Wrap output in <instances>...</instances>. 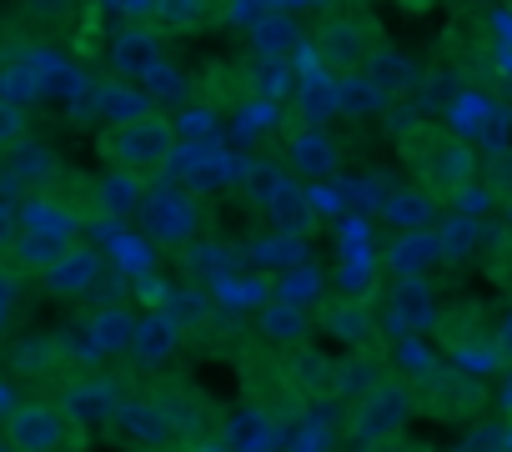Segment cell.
Listing matches in <instances>:
<instances>
[{
	"label": "cell",
	"mask_w": 512,
	"mask_h": 452,
	"mask_svg": "<svg viewBox=\"0 0 512 452\" xmlns=\"http://www.w3.org/2000/svg\"><path fill=\"white\" fill-rule=\"evenodd\" d=\"M146 206V181L131 176V171H106L96 181V211L111 216V221H126V216H141Z\"/></svg>",
	"instance_id": "21"
},
{
	"label": "cell",
	"mask_w": 512,
	"mask_h": 452,
	"mask_svg": "<svg viewBox=\"0 0 512 452\" xmlns=\"http://www.w3.org/2000/svg\"><path fill=\"white\" fill-rule=\"evenodd\" d=\"M382 106H387V96H382L367 76H347V81H342V111L367 116V111H382Z\"/></svg>",
	"instance_id": "35"
},
{
	"label": "cell",
	"mask_w": 512,
	"mask_h": 452,
	"mask_svg": "<svg viewBox=\"0 0 512 452\" xmlns=\"http://www.w3.org/2000/svg\"><path fill=\"white\" fill-rule=\"evenodd\" d=\"M362 76L382 91V96H397V91H412L422 76H417V61L412 56H402V51H392V46H377L367 61H362Z\"/></svg>",
	"instance_id": "23"
},
{
	"label": "cell",
	"mask_w": 512,
	"mask_h": 452,
	"mask_svg": "<svg viewBox=\"0 0 512 452\" xmlns=\"http://www.w3.org/2000/svg\"><path fill=\"white\" fill-rule=\"evenodd\" d=\"M16 407H21V402L11 397V387H6V382H0V422H6V417H11Z\"/></svg>",
	"instance_id": "44"
},
{
	"label": "cell",
	"mask_w": 512,
	"mask_h": 452,
	"mask_svg": "<svg viewBox=\"0 0 512 452\" xmlns=\"http://www.w3.org/2000/svg\"><path fill=\"white\" fill-rule=\"evenodd\" d=\"M56 156H51V146H41V141H21L16 151H11V181L16 186H46V181H56Z\"/></svg>",
	"instance_id": "27"
},
{
	"label": "cell",
	"mask_w": 512,
	"mask_h": 452,
	"mask_svg": "<svg viewBox=\"0 0 512 452\" xmlns=\"http://www.w3.org/2000/svg\"><path fill=\"white\" fill-rule=\"evenodd\" d=\"M61 362H66V342L61 337H31V342H21L11 352V367L21 377H51V372H61Z\"/></svg>",
	"instance_id": "28"
},
{
	"label": "cell",
	"mask_w": 512,
	"mask_h": 452,
	"mask_svg": "<svg viewBox=\"0 0 512 452\" xmlns=\"http://www.w3.org/2000/svg\"><path fill=\"white\" fill-rule=\"evenodd\" d=\"M482 402H487V387H482L477 377H467V372H442V377L427 382V402H417V407H427L437 422H472V417L482 412Z\"/></svg>",
	"instance_id": "10"
},
{
	"label": "cell",
	"mask_w": 512,
	"mask_h": 452,
	"mask_svg": "<svg viewBox=\"0 0 512 452\" xmlns=\"http://www.w3.org/2000/svg\"><path fill=\"white\" fill-rule=\"evenodd\" d=\"M141 91H146V101H156V111H161L166 101H181L191 86H186V76H181L171 61H161V66H156V71L141 81Z\"/></svg>",
	"instance_id": "34"
},
{
	"label": "cell",
	"mask_w": 512,
	"mask_h": 452,
	"mask_svg": "<svg viewBox=\"0 0 512 452\" xmlns=\"http://www.w3.org/2000/svg\"><path fill=\"white\" fill-rule=\"evenodd\" d=\"M287 362H292V377L302 382V392H307V397H332V382H337V357H327V352H317V347L307 342V347H297Z\"/></svg>",
	"instance_id": "25"
},
{
	"label": "cell",
	"mask_w": 512,
	"mask_h": 452,
	"mask_svg": "<svg viewBox=\"0 0 512 452\" xmlns=\"http://www.w3.org/2000/svg\"><path fill=\"white\" fill-rule=\"evenodd\" d=\"M297 116H302V126H312V131H322L332 116H342V76L307 71L302 86H297Z\"/></svg>",
	"instance_id": "19"
},
{
	"label": "cell",
	"mask_w": 512,
	"mask_h": 452,
	"mask_svg": "<svg viewBox=\"0 0 512 452\" xmlns=\"http://www.w3.org/2000/svg\"><path fill=\"white\" fill-rule=\"evenodd\" d=\"M26 141V106H16V101H6L0 96V146H21Z\"/></svg>",
	"instance_id": "36"
},
{
	"label": "cell",
	"mask_w": 512,
	"mask_h": 452,
	"mask_svg": "<svg viewBox=\"0 0 512 452\" xmlns=\"http://www.w3.org/2000/svg\"><path fill=\"white\" fill-rule=\"evenodd\" d=\"M161 21H171V26H201V21H211V11L206 6H161Z\"/></svg>",
	"instance_id": "38"
},
{
	"label": "cell",
	"mask_w": 512,
	"mask_h": 452,
	"mask_svg": "<svg viewBox=\"0 0 512 452\" xmlns=\"http://www.w3.org/2000/svg\"><path fill=\"white\" fill-rule=\"evenodd\" d=\"M101 156L111 161V171H131L141 181H156L176 166L181 156V131L166 111H146L126 126H111L101 136Z\"/></svg>",
	"instance_id": "2"
},
{
	"label": "cell",
	"mask_w": 512,
	"mask_h": 452,
	"mask_svg": "<svg viewBox=\"0 0 512 452\" xmlns=\"http://www.w3.org/2000/svg\"><path fill=\"white\" fill-rule=\"evenodd\" d=\"M262 206H267V216L277 221V237H287V242H307V237L317 232V206H312V196H302L292 181H272V186L262 191Z\"/></svg>",
	"instance_id": "15"
},
{
	"label": "cell",
	"mask_w": 512,
	"mask_h": 452,
	"mask_svg": "<svg viewBox=\"0 0 512 452\" xmlns=\"http://www.w3.org/2000/svg\"><path fill=\"white\" fill-rule=\"evenodd\" d=\"M16 242H21V211L11 201H0V257L16 252Z\"/></svg>",
	"instance_id": "37"
},
{
	"label": "cell",
	"mask_w": 512,
	"mask_h": 452,
	"mask_svg": "<svg viewBox=\"0 0 512 452\" xmlns=\"http://www.w3.org/2000/svg\"><path fill=\"white\" fill-rule=\"evenodd\" d=\"M71 247H81V242H56V237H26V232H21V242H16V252H11V257H16V267H26V272H41V277H46V272H51Z\"/></svg>",
	"instance_id": "30"
},
{
	"label": "cell",
	"mask_w": 512,
	"mask_h": 452,
	"mask_svg": "<svg viewBox=\"0 0 512 452\" xmlns=\"http://www.w3.org/2000/svg\"><path fill=\"white\" fill-rule=\"evenodd\" d=\"M497 352H502V362L512 357V317H507V322L497 327Z\"/></svg>",
	"instance_id": "43"
},
{
	"label": "cell",
	"mask_w": 512,
	"mask_h": 452,
	"mask_svg": "<svg viewBox=\"0 0 512 452\" xmlns=\"http://www.w3.org/2000/svg\"><path fill=\"white\" fill-rule=\"evenodd\" d=\"M322 51H327L337 66H357V61H362V51H367V36H362L357 26H347V21H342V26H332V31L322 36Z\"/></svg>",
	"instance_id": "33"
},
{
	"label": "cell",
	"mask_w": 512,
	"mask_h": 452,
	"mask_svg": "<svg viewBox=\"0 0 512 452\" xmlns=\"http://www.w3.org/2000/svg\"><path fill=\"white\" fill-rule=\"evenodd\" d=\"M487 272H492V282H497V287H507V292H512V247H502V252L487 262Z\"/></svg>",
	"instance_id": "41"
},
{
	"label": "cell",
	"mask_w": 512,
	"mask_h": 452,
	"mask_svg": "<svg viewBox=\"0 0 512 452\" xmlns=\"http://www.w3.org/2000/svg\"><path fill=\"white\" fill-rule=\"evenodd\" d=\"M6 332H11V307L0 302V337H6Z\"/></svg>",
	"instance_id": "45"
},
{
	"label": "cell",
	"mask_w": 512,
	"mask_h": 452,
	"mask_svg": "<svg viewBox=\"0 0 512 452\" xmlns=\"http://www.w3.org/2000/svg\"><path fill=\"white\" fill-rule=\"evenodd\" d=\"M482 186L492 201H507L512 206V146H492L487 161H482Z\"/></svg>",
	"instance_id": "32"
},
{
	"label": "cell",
	"mask_w": 512,
	"mask_h": 452,
	"mask_svg": "<svg viewBox=\"0 0 512 452\" xmlns=\"http://www.w3.org/2000/svg\"><path fill=\"white\" fill-rule=\"evenodd\" d=\"M21 232L26 237H56V242H76V232H81V216H76V206H66L61 196H31L26 206H21Z\"/></svg>",
	"instance_id": "18"
},
{
	"label": "cell",
	"mask_w": 512,
	"mask_h": 452,
	"mask_svg": "<svg viewBox=\"0 0 512 452\" xmlns=\"http://www.w3.org/2000/svg\"><path fill=\"white\" fill-rule=\"evenodd\" d=\"M141 226L146 237L161 242V247H181L196 237V201L176 186H156L146 191V206H141Z\"/></svg>",
	"instance_id": "8"
},
{
	"label": "cell",
	"mask_w": 512,
	"mask_h": 452,
	"mask_svg": "<svg viewBox=\"0 0 512 452\" xmlns=\"http://www.w3.org/2000/svg\"><path fill=\"white\" fill-rule=\"evenodd\" d=\"M387 317H392V332L397 337L437 332L442 327V307H437L432 282L427 277H392V287H387Z\"/></svg>",
	"instance_id": "7"
},
{
	"label": "cell",
	"mask_w": 512,
	"mask_h": 452,
	"mask_svg": "<svg viewBox=\"0 0 512 452\" xmlns=\"http://www.w3.org/2000/svg\"><path fill=\"white\" fill-rule=\"evenodd\" d=\"M0 437H6L16 452H71V447H86V432L61 412V402L51 397H26L6 427H0Z\"/></svg>",
	"instance_id": "4"
},
{
	"label": "cell",
	"mask_w": 512,
	"mask_h": 452,
	"mask_svg": "<svg viewBox=\"0 0 512 452\" xmlns=\"http://www.w3.org/2000/svg\"><path fill=\"white\" fill-rule=\"evenodd\" d=\"M236 367H241V397H246L256 412H267L277 427L307 417V392H302V382L292 377V362H287L277 347L251 342V347L236 357Z\"/></svg>",
	"instance_id": "3"
},
{
	"label": "cell",
	"mask_w": 512,
	"mask_h": 452,
	"mask_svg": "<svg viewBox=\"0 0 512 452\" xmlns=\"http://www.w3.org/2000/svg\"><path fill=\"white\" fill-rule=\"evenodd\" d=\"M382 211H387V221H397V226H412V232H427L422 221L437 211V201H432L427 191H392Z\"/></svg>",
	"instance_id": "31"
},
{
	"label": "cell",
	"mask_w": 512,
	"mask_h": 452,
	"mask_svg": "<svg viewBox=\"0 0 512 452\" xmlns=\"http://www.w3.org/2000/svg\"><path fill=\"white\" fill-rule=\"evenodd\" d=\"M327 327H332L342 342H352V347H372V342H377V327H372V317L362 312L357 297L332 302V307H327Z\"/></svg>",
	"instance_id": "29"
},
{
	"label": "cell",
	"mask_w": 512,
	"mask_h": 452,
	"mask_svg": "<svg viewBox=\"0 0 512 452\" xmlns=\"http://www.w3.org/2000/svg\"><path fill=\"white\" fill-rule=\"evenodd\" d=\"M287 166L302 171V176H332V171L342 166V146H337L327 131L302 126V131L287 136Z\"/></svg>",
	"instance_id": "20"
},
{
	"label": "cell",
	"mask_w": 512,
	"mask_h": 452,
	"mask_svg": "<svg viewBox=\"0 0 512 452\" xmlns=\"http://www.w3.org/2000/svg\"><path fill=\"white\" fill-rule=\"evenodd\" d=\"M447 252H442V232H407L392 242L387 252V267L392 277H427V267H437Z\"/></svg>",
	"instance_id": "22"
},
{
	"label": "cell",
	"mask_w": 512,
	"mask_h": 452,
	"mask_svg": "<svg viewBox=\"0 0 512 452\" xmlns=\"http://www.w3.org/2000/svg\"><path fill=\"white\" fill-rule=\"evenodd\" d=\"M111 427H116L131 447H141V452H166L171 437H181V432L171 427V417H166L151 397H131V402H121V412H116Z\"/></svg>",
	"instance_id": "13"
},
{
	"label": "cell",
	"mask_w": 512,
	"mask_h": 452,
	"mask_svg": "<svg viewBox=\"0 0 512 452\" xmlns=\"http://www.w3.org/2000/svg\"><path fill=\"white\" fill-rule=\"evenodd\" d=\"M101 282H106V257H101L96 247H71V252L41 277V287H46L51 297H61V302L91 297Z\"/></svg>",
	"instance_id": "11"
},
{
	"label": "cell",
	"mask_w": 512,
	"mask_h": 452,
	"mask_svg": "<svg viewBox=\"0 0 512 452\" xmlns=\"http://www.w3.org/2000/svg\"><path fill=\"white\" fill-rule=\"evenodd\" d=\"M216 442H221L226 452H277V447H282V427H277L267 412H256L251 402H241L236 412L221 417Z\"/></svg>",
	"instance_id": "14"
},
{
	"label": "cell",
	"mask_w": 512,
	"mask_h": 452,
	"mask_svg": "<svg viewBox=\"0 0 512 452\" xmlns=\"http://www.w3.org/2000/svg\"><path fill=\"white\" fill-rule=\"evenodd\" d=\"M417 412V392L407 387V382H387L372 402H362L352 417H347V437L357 442V447H382V442H392V437H402V422Z\"/></svg>",
	"instance_id": "5"
},
{
	"label": "cell",
	"mask_w": 512,
	"mask_h": 452,
	"mask_svg": "<svg viewBox=\"0 0 512 452\" xmlns=\"http://www.w3.org/2000/svg\"><path fill=\"white\" fill-rule=\"evenodd\" d=\"M61 412L81 427V432H96V427H111L116 412H121V392L111 377H96V372H81V377H66L61 382Z\"/></svg>",
	"instance_id": "6"
},
{
	"label": "cell",
	"mask_w": 512,
	"mask_h": 452,
	"mask_svg": "<svg viewBox=\"0 0 512 452\" xmlns=\"http://www.w3.org/2000/svg\"><path fill=\"white\" fill-rule=\"evenodd\" d=\"M96 111H101L111 126H126V121H136V116H146V111H156V106H151L146 91H136L131 81H106V86L96 91Z\"/></svg>",
	"instance_id": "26"
},
{
	"label": "cell",
	"mask_w": 512,
	"mask_h": 452,
	"mask_svg": "<svg viewBox=\"0 0 512 452\" xmlns=\"http://www.w3.org/2000/svg\"><path fill=\"white\" fill-rule=\"evenodd\" d=\"M487 206H492V196H487V186H467V191L457 196V211H462V216H482Z\"/></svg>",
	"instance_id": "39"
},
{
	"label": "cell",
	"mask_w": 512,
	"mask_h": 452,
	"mask_svg": "<svg viewBox=\"0 0 512 452\" xmlns=\"http://www.w3.org/2000/svg\"><path fill=\"white\" fill-rule=\"evenodd\" d=\"M457 452H502V442H497V432H492V427H477V432H472Z\"/></svg>",
	"instance_id": "40"
},
{
	"label": "cell",
	"mask_w": 512,
	"mask_h": 452,
	"mask_svg": "<svg viewBox=\"0 0 512 452\" xmlns=\"http://www.w3.org/2000/svg\"><path fill=\"white\" fill-rule=\"evenodd\" d=\"M387 382H392V372H387L377 357L352 352V357H337V382H332V397H337L347 412H357V407H362V402H372Z\"/></svg>",
	"instance_id": "16"
},
{
	"label": "cell",
	"mask_w": 512,
	"mask_h": 452,
	"mask_svg": "<svg viewBox=\"0 0 512 452\" xmlns=\"http://www.w3.org/2000/svg\"><path fill=\"white\" fill-rule=\"evenodd\" d=\"M136 312L131 307H101L96 317H91V352H101V357H116V352H131V342H136Z\"/></svg>",
	"instance_id": "24"
},
{
	"label": "cell",
	"mask_w": 512,
	"mask_h": 452,
	"mask_svg": "<svg viewBox=\"0 0 512 452\" xmlns=\"http://www.w3.org/2000/svg\"><path fill=\"white\" fill-rule=\"evenodd\" d=\"M256 337H262L267 347H277V352H297V347L312 342V317L277 297V302L262 307V317H256Z\"/></svg>",
	"instance_id": "17"
},
{
	"label": "cell",
	"mask_w": 512,
	"mask_h": 452,
	"mask_svg": "<svg viewBox=\"0 0 512 452\" xmlns=\"http://www.w3.org/2000/svg\"><path fill=\"white\" fill-rule=\"evenodd\" d=\"M106 61H111L116 81L141 86V81L166 61L161 31H156V26H121V31H111V41H106Z\"/></svg>",
	"instance_id": "9"
},
{
	"label": "cell",
	"mask_w": 512,
	"mask_h": 452,
	"mask_svg": "<svg viewBox=\"0 0 512 452\" xmlns=\"http://www.w3.org/2000/svg\"><path fill=\"white\" fill-rule=\"evenodd\" d=\"M0 452H16V447H11V442H6V437H0Z\"/></svg>",
	"instance_id": "46"
},
{
	"label": "cell",
	"mask_w": 512,
	"mask_h": 452,
	"mask_svg": "<svg viewBox=\"0 0 512 452\" xmlns=\"http://www.w3.org/2000/svg\"><path fill=\"white\" fill-rule=\"evenodd\" d=\"M402 151H407V161H412V171H417V181H422V191L432 201H457L472 186V176H477V151L457 131L412 126Z\"/></svg>",
	"instance_id": "1"
},
{
	"label": "cell",
	"mask_w": 512,
	"mask_h": 452,
	"mask_svg": "<svg viewBox=\"0 0 512 452\" xmlns=\"http://www.w3.org/2000/svg\"><path fill=\"white\" fill-rule=\"evenodd\" d=\"M176 347H181V322L171 317V312H141V322H136V342H131V367L136 372H161L171 357H176Z\"/></svg>",
	"instance_id": "12"
},
{
	"label": "cell",
	"mask_w": 512,
	"mask_h": 452,
	"mask_svg": "<svg viewBox=\"0 0 512 452\" xmlns=\"http://www.w3.org/2000/svg\"><path fill=\"white\" fill-rule=\"evenodd\" d=\"M372 452H427V447H422V442H412V437L402 432V437H392V442H382V447H372Z\"/></svg>",
	"instance_id": "42"
}]
</instances>
